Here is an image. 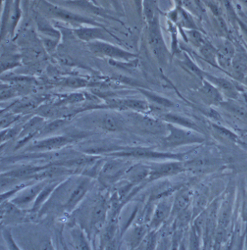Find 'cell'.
Segmentation results:
<instances>
[{"label":"cell","mask_w":247,"mask_h":250,"mask_svg":"<svg viewBox=\"0 0 247 250\" xmlns=\"http://www.w3.org/2000/svg\"><path fill=\"white\" fill-rule=\"evenodd\" d=\"M246 17H247V13H246Z\"/></svg>","instance_id":"obj_50"},{"label":"cell","mask_w":247,"mask_h":250,"mask_svg":"<svg viewBox=\"0 0 247 250\" xmlns=\"http://www.w3.org/2000/svg\"><path fill=\"white\" fill-rule=\"evenodd\" d=\"M197 93L200 100L207 106H219L224 100L222 93L205 79H202V86Z\"/></svg>","instance_id":"obj_10"},{"label":"cell","mask_w":247,"mask_h":250,"mask_svg":"<svg viewBox=\"0 0 247 250\" xmlns=\"http://www.w3.org/2000/svg\"><path fill=\"white\" fill-rule=\"evenodd\" d=\"M187 156H189L190 159L183 161L185 170L198 174L211 171L221 164V160L210 155H199L197 153L194 155V149L187 152Z\"/></svg>","instance_id":"obj_4"},{"label":"cell","mask_w":247,"mask_h":250,"mask_svg":"<svg viewBox=\"0 0 247 250\" xmlns=\"http://www.w3.org/2000/svg\"><path fill=\"white\" fill-rule=\"evenodd\" d=\"M231 217V206L228 201L224 202L218 215L217 227L227 229Z\"/></svg>","instance_id":"obj_32"},{"label":"cell","mask_w":247,"mask_h":250,"mask_svg":"<svg viewBox=\"0 0 247 250\" xmlns=\"http://www.w3.org/2000/svg\"><path fill=\"white\" fill-rule=\"evenodd\" d=\"M176 2L178 3L179 6L182 5V2H181V0H176Z\"/></svg>","instance_id":"obj_49"},{"label":"cell","mask_w":247,"mask_h":250,"mask_svg":"<svg viewBox=\"0 0 247 250\" xmlns=\"http://www.w3.org/2000/svg\"><path fill=\"white\" fill-rule=\"evenodd\" d=\"M218 107L232 119L247 125V104L238 100H224Z\"/></svg>","instance_id":"obj_8"},{"label":"cell","mask_w":247,"mask_h":250,"mask_svg":"<svg viewBox=\"0 0 247 250\" xmlns=\"http://www.w3.org/2000/svg\"><path fill=\"white\" fill-rule=\"evenodd\" d=\"M75 34L80 40L86 42H94L104 40L107 38V34L100 28H80L75 30Z\"/></svg>","instance_id":"obj_23"},{"label":"cell","mask_w":247,"mask_h":250,"mask_svg":"<svg viewBox=\"0 0 247 250\" xmlns=\"http://www.w3.org/2000/svg\"><path fill=\"white\" fill-rule=\"evenodd\" d=\"M239 1H240L241 4L247 10V0H239Z\"/></svg>","instance_id":"obj_47"},{"label":"cell","mask_w":247,"mask_h":250,"mask_svg":"<svg viewBox=\"0 0 247 250\" xmlns=\"http://www.w3.org/2000/svg\"><path fill=\"white\" fill-rule=\"evenodd\" d=\"M161 120L167 123V124H173V125L184 127V128H190V129L201 131V129L199 128L198 125H197L195 123L193 122L189 118H185V117L178 115V114H163V115H161Z\"/></svg>","instance_id":"obj_22"},{"label":"cell","mask_w":247,"mask_h":250,"mask_svg":"<svg viewBox=\"0 0 247 250\" xmlns=\"http://www.w3.org/2000/svg\"><path fill=\"white\" fill-rule=\"evenodd\" d=\"M74 139L67 136H56L46 138L42 140L37 141L33 146L29 148L30 150L38 152L55 151L65 146L67 144L71 143Z\"/></svg>","instance_id":"obj_13"},{"label":"cell","mask_w":247,"mask_h":250,"mask_svg":"<svg viewBox=\"0 0 247 250\" xmlns=\"http://www.w3.org/2000/svg\"><path fill=\"white\" fill-rule=\"evenodd\" d=\"M142 9L144 12L145 17H146L148 23H151L156 19L155 4L152 0H144Z\"/></svg>","instance_id":"obj_36"},{"label":"cell","mask_w":247,"mask_h":250,"mask_svg":"<svg viewBox=\"0 0 247 250\" xmlns=\"http://www.w3.org/2000/svg\"><path fill=\"white\" fill-rule=\"evenodd\" d=\"M91 186V180L89 178H85L83 180L78 182L73 187L70 195L67 197V201L64 204V209L67 212H71L76 208L80 202L84 198L89 191Z\"/></svg>","instance_id":"obj_11"},{"label":"cell","mask_w":247,"mask_h":250,"mask_svg":"<svg viewBox=\"0 0 247 250\" xmlns=\"http://www.w3.org/2000/svg\"><path fill=\"white\" fill-rule=\"evenodd\" d=\"M211 132L218 142L225 145H232L239 142V137L236 134L219 124H211Z\"/></svg>","instance_id":"obj_21"},{"label":"cell","mask_w":247,"mask_h":250,"mask_svg":"<svg viewBox=\"0 0 247 250\" xmlns=\"http://www.w3.org/2000/svg\"><path fill=\"white\" fill-rule=\"evenodd\" d=\"M63 83L65 86L71 88L83 87V86L86 85V81L83 80V79H76V78L66 79Z\"/></svg>","instance_id":"obj_40"},{"label":"cell","mask_w":247,"mask_h":250,"mask_svg":"<svg viewBox=\"0 0 247 250\" xmlns=\"http://www.w3.org/2000/svg\"><path fill=\"white\" fill-rule=\"evenodd\" d=\"M236 49L232 59L231 76L242 82L247 76V53L242 46L236 44Z\"/></svg>","instance_id":"obj_14"},{"label":"cell","mask_w":247,"mask_h":250,"mask_svg":"<svg viewBox=\"0 0 247 250\" xmlns=\"http://www.w3.org/2000/svg\"><path fill=\"white\" fill-rule=\"evenodd\" d=\"M200 55L204 60L206 61L207 63L210 64L212 66L215 68H218V49L216 46L214 45L211 42L206 40L205 42L201 46L200 49Z\"/></svg>","instance_id":"obj_24"},{"label":"cell","mask_w":247,"mask_h":250,"mask_svg":"<svg viewBox=\"0 0 247 250\" xmlns=\"http://www.w3.org/2000/svg\"><path fill=\"white\" fill-rule=\"evenodd\" d=\"M100 128L108 132H116L122 128L123 125L119 118L111 114L103 115L100 120Z\"/></svg>","instance_id":"obj_26"},{"label":"cell","mask_w":247,"mask_h":250,"mask_svg":"<svg viewBox=\"0 0 247 250\" xmlns=\"http://www.w3.org/2000/svg\"><path fill=\"white\" fill-rule=\"evenodd\" d=\"M244 218L247 221V195L245 196V200H244L243 212H242Z\"/></svg>","instance_id":"obj_44"},{"label":"cell","mask_w":247,"mask_h":250,"mask_svg":"<svg viewBox=\"0 0 247 250\" xmlns=\"http://www.w3.org/2000/svg\"><path fill=\"white\" fill-rule=\"evenodd\" d=\"M16 117L13 116V115H8V116H6L5 118L1 117V127L4 128V126H7L9 124H10L11 123H13V121H16Z\"/></svg>","instance_id":"obj_43"},{"label":"cell","mask_w":247,"mask_h":250,"mask_svg":"<svg viewBox=\"0 0 247 250\" xmlns=\"http://www.w3.org/2000/svg\"><path fill=\"white\" fill-rule=\"evenodd\" d=\"M39 6L43 13L47 15L49 17L54 18V19H59V20L71 23H88L91 24V25H97L96 22L91 19H86L83 16L75 14L72 12L67 11L61 7H57L44 0H41L39 3Z\"/></svg>","instance_id":"obj_5"},{"label":"cell","mask_w":247,"mask_h":250,"mask_svg":"<svg viewBox=\"0 0 247 250\" xmlns=\"http://www.w3.org/2000/svg\"><path fill=\"white\" fill-rule=\"evenodd\" d=\"M148 41H149V44L152 49V53L159 63L161 65H165L168 62L170 55L163 39L157 17L153 21L149 23Z\"/></svg>","instance_id":"obj_2"},{"label":"cell","mask_w":247,"mask_h":250,"mask_svg":"<svg viewBox=\"0 0 247 250\" xmlns=\"http://www.w3.org/2000/svg\"><path fill=\"white\" fill-rule=\"evenodd\" d=\"M218 49V53L226 58L233 59L236 52V44L233 42L229 39H222L218 42L217 46H215Z\"/></svg>","instance_id":"obj_31"},{"label":"cell","mask_w":247,"mask_h":250,"mask_svg":"<svg viewBox=\"0 0 247 250\" xmlns=\"http://www.w3.org/2000/svg\"><path fill=\"white\" fill-rule=\"evenodd\" d=\"M15 95V91L11 88L1 87V100H7V99L11 98Z\"/></svg>","instance_id":"obj_42"},{"label":"cell","mask_w":247,"mask_h":250,"mask_svg":"<svg viewBox=\"0 0 247 250\" xmlns=\"http://www.w3.org/2000/svg\"><path fill=\"white\" fill-rule=\"evenodd\" d=\"M155 230H152V231L147 233L145 236L144 239L142 242H144L145 249H155L157 243V235L155 233Z\"/></svg>","instance_id":"obj_38"},{"label":"cell","mask_w":247,"mask_h":250,"mask_svg":"<svg viewBox=\"0 0 247 250\" xmlns=\"http://www.w3.org/2000/svg\"><path fill=\"white\" fill-rule=\"evenodd\" d=\"M58 185V182L50 183V184L45 185L44 188L41 190V192L39 194L37 198L34 201V205H33L32 212H37L40 208H41L44 204L46 200L50 197L51 194L55 191V188Z\"/></svg>","instance_id":"obj_27"},{"label":"cell","mask_w":247,"mask_h":250,"mask_svg":"<svg viewBox=\"0 0 247 250\" xmlns=\"http://www.w3.org/2000/svg\"><path fill=\"white\" fill-rule=\"evenodd\" d=\"M242 83H244V84L246 85L247 86V76L245 78V79H243V81L242 82Z\"/></svg>","instance_id":"obj_48"},{"label":"cell","mask_w":247,"mask_h":250,"mask_svg":"<svg viewBox=\"0 0 247 250\" xmlns=\"http://www.w3.org/2000/svg\"><path fill=\"white\" fill-rule=\"evenodd\" d=\"M172 207L173 203L167 199H163L157 204L154 210L149 225L152 230H157L170 218L171 215Z\"/></svg>","instance_id":"obj_15"},{"label":"cell","mask_w":247,"mask_h":250,"mask_svg":"<svg viewBox=\"0 0 247 250\" xmlns=\"http://www.w3.org/2000/svg\"><path fill=\"white\" fill-rule=\"evenodd\" d=\"M44 44L49 49H53L55 46V43L54 42V41H50L49 40H44Z\"/></svg>","instance_id":"obj_46"},{"label":"cell","mask_w":247,"mask_h":250,"mask_svg":"<svg viewBox=\"0 0 247 250\" xmlns=\"http://www.w3.org/2000/svg\"><path fill=\"white\" fill-rule=\"evenodd\" d=\"M236 21L240 31L241 37L247 45V24L238 17H236Z\"/></svg>","instance_id":"obj_41"},{"label":"cell","mask_w":247,"mask_h":250,"mask_svg":"<svg viewBox=\"0 0 247 250\" xmlns=\"http://www.w3.org/2000/svg\"><path fill=\"white\" fill-rule=\"evenodd\" d=\"M121 104L124 107L132 109V110H137V111H146L149 110V104L145 101L139 100H125L121 102Z\"/></svg>","instance_id":"obj_34"},{"label":"cell","mask_w":247,"mask_h":250,"mask_svg":"<svg viewBox=\"0 0 247 250\" xmlns=\"http://www.w3.org/2000/svg\"><path fill=\"white\" fill-rule=\"evenodd\" d=\"M130 166L120 160H112L106 162L100 170V178L105 182L117 180L123 174H125Z\"/></svg>","instance_id":"obj_12"},{"label":"cell","mask_w":247,"mask_h":250,"mask_svg":"<svg viewBox=\"0 0 247 250\" xmlns=\"http://www.w3.org/2000/svg\"><path fill=\"white\" fill-rule=\"evenodd\" d=\"M140 91L150 103H153L157 107H163V108H172L175 106L173 102L165 97H162V96L158 95L152 91L142 90V89H141Z\"/></svg>","instance_id":"obj_30"},{"label":"cell","mask_w":247,"mask_h":250,"mask_svg":"<svg viewBox=\"0 0 247 250\" xmlns=\"http://www.w3.org/2000/svg\"><path fill=\"white\" fill-rule=\"evenodd\" d=\"M107 206L104 199L97 200L93 207L91 215V227L96 231H100L104 227L107 216Z\"/></svg>","instance_id":"obj_17"},{"label":"cell","mask_w":247,"mask_h":250,"mask_svg":"<svg viewBox=\"0 0 247 250\" xmlns=\"http://www.w3.org/2000/svg\"><path fill=\"white\" fill-rule=\"evenodd\" d=\"M167 133L163 139V146L165 149L176 148L184 145L202 144L206 140L201 131L184 128L167 124Z\"/></svg>","instance_id":"obj_1"},{"label":"cell","mask_w":247,"mask_h":250,"mask_svg":"<svg viewBox=\"0 0 247 250\" xmlns=\"http://www.w3.org/2000/svg\"><path fill=\"white\" fill-rule=\"evenodd\" d=\"M147 234V228L144 226H137L133 229L132 231L129 233L127 242L131 247V249L137 248L142 244V241Z\"/></svg>","instance_id":"obj_29"},{"label":"cell","mask_w":247,"mask_h":250,"mask_svg":"<svg viewBox=\"0 0 247 250\" xmlns=\"http://www.w3.org/2000/svg\"><path fill=\"white\" fill-rule=\"evenodd\" d=\"M204 79L212 83L226 98L238 100L240 97V92L237 86L229 79L218 77L205 72L204 73Z\"/></svg>","instance_id":"obj_9"},{"label":"cell","mask_w":247,"mask_h":250,"mask_svg":"<svg viewBox=\"0 0 247 250\" xmlns=\"http://www.w3.org/2000/svg\"><path fill=\"white\" fill-rule=\"evenodd\" d=\"M186 171L184 162L181 160H171L164 163H153L150 166L149 182L158 180L169 176H176Z\"/></svg>","instance_id":"obj_6"},{"label":"cell","mask_w":247,"mask_h":250,"mask_svg":"<svg viewBox=\"0 0 247 250\" xmlns=\"http://www.w3.org/2000/svg\"><path fill=\"white\" fill-rule=\"evenodd\" d=\"M187 152L184 153H171V152H158L147 148H135L126 150L119 151L110 154L111 156L125 157L146 160H174L184 161Z\"/></svg>","instance_id":"obj_3"},{"label":"cell","mask_w":247,"mask_h":250,"mask_svg":"<svg viewBox=\"0 0 247 250\" xmlns=\"http://www.w3.org/2000/svg\"><path fill=\"white\" fill-rule=\"evenodd\" d=\"M139 126L149 134L154 135H165L167 133V123L147 116H139L136 118Z\"/></svg>","instance_id":"obj_16"},{"label":"cell","mask_w":247,"mask_h":250,"mask_svg":"<svg viewBox=\"0 0 247 250\" xmlns=\"http://www.w3.org/2000/svg\"><path fill=\"white\" fill-rule=\"evenodd\" d=\"M150 173V166L143 164H136L132 167H128L125 172L126 179L131 184H139L144 180H148Z\"/></svg>","instance_id":"obj_20"},{"label":"cell","mask_w":247,"mask_h":250,"mask_svg":"<svg viewBox=\"0 0 247 250\" xmlns=\"http://www.w3.org/2000/svg\"><path fill=\"white\" fill-rule=\"evenodd\" d=\"M172 19L177 22L183 29H198L190 13L181 6H179Z\"/></svg>","instance_id":"obj_25"},{"label":"cell","mask_w":247,"mask_h":250,"mask_svg":"<svg viewBox=\"0 0 247 250\" xmlns=\"http://www.w3.org/2000/svg\"><path fill=\"white\" fill-rule=\"evenodd\" d=\"M194 193L189 188L180 189L173 200L170 217H176L180 212L189 208L191 202L194 200Z\"/></svg>","instance_id":"obj_18"},{"label":"cell","mask_w":247,"mask_h":250,"mask_svg":"<svg viewBox=\"0 0 247 250\" xmlns=\"http://www.w3.org/2000/svg\"><path fill=\"white\" fill-rule=\"evenodd\" d=\"M216 1H221V0H216Z\"/></svg>","instance_id":"obj_51"},{"label":"cell","mask_w":247,"mask_h":250,"mask_svg":"<svg viewBox=\"0 0 247 250\" xmlns=\"http://www.w3.org/2000/svg\"><path fill=\"white\" fill-rule=\"evenodd\" d=\"M72 237L75 245H78L77 249H89L84 235L80 229H75L71 231Z\"/></svg>","instance_id":"obj_35"},{"label":"cell","mask_w":247,"mask_h":250,"mask_svg":"<svg viewBox=\"0 0 247 250\" xmlns=\"http://www.w3.org/2000/svg\"><path fill=\"white\" fill-rule=\"evenodd\" d=\"M65 121L63 120H58V121H53L51 124H48L47 125L43 128L41 131V134L46 135V134H50V133L54 132L55 130L59 128L60 127L62 126L63 124H65Z\"/></svg>","instance_id":"obj_39"},{"label":"cell","mask_w":247,"mask_h":250,"mask_svg":"<svg viewBox=\"0 0 247 250\" xmlns=\"http://www.w3.org/2000/svg\"><path fill=\"white\" fill-rule=\"evenodd\" d=\"M104 229V231L102 236V244L103 245H109L111 243L112 239L115 237V232H116V224L114 222L113 220H112L105 228Z\"/></svg>","instance_id":"obj_33"},{"label":"cell","mask_w":247,"mask_h":250,"mask_svg":"<svg viewBox=\"0 0 247 250\" xmlns=\"http://www.w3.org/2000/svg\"><path fill=\"white\" fill-rule=\"evenodd\" d=\"M181 62H182L183 65H184L187 70L194 73L195 76L201 78L202 79H204V73H205V72L202 71L201 69L199 68L198 67L195 65V63H194L193 61H191L186 55L184 56V58Z\"/></svg>","instance_id":"obj_37"},{"label":"cell","mask_w":247,"mask_h":250,"mask_svg":"<svg viewBox=\"0 0 247 250\" xmlns=\"http://www.w3.org/2000/svg\"><path fill=\"white\" fill-rule=\"evenodd\" d=\"M185 41L194 47L200 49L206 39L198 29H183Z\"/></svg>","instance_id":"obj_28"},{"label":"cell","mask_w":247,"mask_h":250,"mask_svg":"<svg viewBox=\"0 0 247 250\" xmlns=\"http://www.w3.org/2000/svg\"><path fill=\"white\" fill-rule=\"evenodd\" d=\"M89 47L92 52L104 56L110 57L113 59H121L124 61H130L134 58V54L126 52L121 48L107 44L101 41L91 42L89 43Z\"/></svg>","instance_id":"obj_7"},{"label":"cell","mask_w":247,"mask_h":250,"mask_svg":"<svg viewBox=\"0 0 247 250\" xmlns=\"http://www.w3.org/2000/svg\"><path fill=\"white\" fill-rule=\"evenodd\" d=\"M46 184L44 182H41L37 185L32 186L30 188L23 189V191L20 193V195L17 196L11 202L17 206H24L30 204L33 201H35Z\"/></svg>","instance_id":"obj_19"},{"label":"cell","mask_w":247,"mask_h":250,"mask_svg":"<svg viewBox=\"0 0 247 250\" xmlns=\"http://www.w3.org/2000/svg\"><path fill=\"white\" fill-rule=\"evenodd\" d=\"M134 2L139 13H142V7H143V1H142V0H134Z\"/></svg>","instance_id":"obj_45"}]
</instances>
